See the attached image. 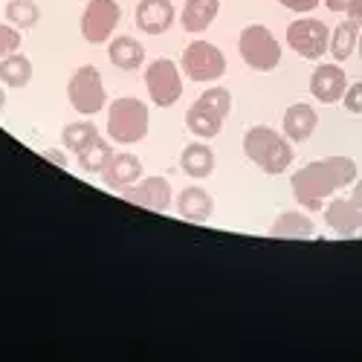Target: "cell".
I'll return each instance as SVG.
<instances>
[{"mask_svg": "<svg viewBox=\"0 0 362 362\" xmlns=\"http://www.w3.org/2000/svg\"><path fill=\"white\" fill-rule=\"evenodd\" d=\"M354 177H356V165L348 157L316 160V163L298 168L293 174V194L305 209L316 212V209L325 203V197H330L337 189L351 186Z\"/></svg>", "mask_w": 362, "mask_h": 362, "instance_id": "1", "label": "cell"}, {"mask_svg": "<svg viewBox=\"0 0 362 362\" xmlns=\"http://www.w3.org/2000/svg\"><path fill=\"white\" fill-rule=\"evenodd\" d=\"M244 151H247V157L267 174H281L293 163V148L287 145V139L281 134H276L273 128H264V125H255L247 131Z\"/></svg>", "mask_w": 362, "mask_h": 362, "instance_id": "2", "label": "cell"}, {"mask_svg": "<svg viewBox=\"0 0 362 362\" xmlns=\"http://www.w3.org/2000/svg\"><path fill=\"white\" fill-rule=\"evenodd\" d=\"M232 110V96L229 90L223 87H212L206 90V93L200 96V102H194L186 113V125L194 136L200 139H209V136H218L221 128H223V119L229 116Z\"/></svg>", "mask_w": 362, "mask_h": 362, "instance_id": "3", "label": "cell"}, {"mask_svg": "<svg viewBox=\"0 0 362 362\" xmlns=\"http://www.w3.org/2000/svg\"><path fill=\"white\" fill-rule=\"evenodd\" d=\"M107 134L113 142H139L148 134V105L134 99V96H122L116 99L107 110Z\"/></svg>", "mask_w": 362, "mask_h": 362, "instance_id": "4", "label": "cell"}, {"mask_svg": "<svg viewBox=\"0 0 362 362\" xmlns=\"http://www.w3.org/2000/svg\"><path fill=\"white\" fill-rule=\"evenodd\" d=\"M238 52L252 70H261V73L279 67V62H281V47L276 41V35L261 23H252L240 33Z\"/></svg>", "mask_w": 362, "mask_h": 362, "instance_id": "5", "label": "cell"}, {"mask_svg": "<svg viewBox=\"0 0 362 362\" xmlns=\"http://www.w3.org/2000/svg\"><path fill=\"white\" fill-rule=\"evenodd\" d=\"M67 96H70V105L81 113V116H93L105 107V84H102V76L93 64H84L73 73L70 84H67Z\"/></svg>", "mask_w": 362, "mask_h": 362, "instance_id": "6", "label": "cell"}, {"mask_svg": "<svg viewBox=\"0 0 362 362\" xmlns=\"http://www.w3.org/2000/svg\"><path fill=\"white\" fill-rule=\"evenodd\" d=\"M145 87H148V96L154 99L157 107H171L180 96H183V78L177 73V64L168 62V58H157L154 64H148Z\"/></svg>", "mask_w": 362, "mask_h": 362, "instance_id": "7", "label": "cell"}, {"mask_svg": "<svg viewBox=\"0 0 362 362\" xmlns=\"http://www.w3.org/2000/svg\"><path fill=\"white\" fill-rule=\"evenodd\" d=\"M226 70V58L223 52L209 44V41H194L186 47L183 52V73L192 78V81H215L221 78Z\"/></svg>", "mask_w": 362, "mask_h": 362, "instance_id": "8", "label": "cell"}, {"mask_svg": "<svg viewBox=\"0 0 362 362\" xmlns=\"http://www.w3.org/2000/svg\"><path fill=\"white\" fill-rule=\"evenodd\" d=\"M287 44L301 58H310V62H316L319 55H325L330 49V33H327V26L322 21L301 18V21H293L287 26Z\"/></svg>", "mask_w": 362, "mask_h": 362, "instance_id": "9", "label": "cell"}, {"mask_svg": "<svg viewBox=\"0 0 362 362\" xmlns=\"http://www.w3.org/2000/svg\"><path fill=\"white\" fill-rule=\"evenodd\" d=\"M122 18L116 0H90L81 15V35L87 44H105Z\"/></svg>", "mask_w": 362, "mask_h": 362, "instance_id": "10", "label": "cell"}, {"mask_svg": "<svg viewBox=\"0 0 362 362\" xmlns=\"http://www.w3.org/2000/svg\"><path fill=\"white\" fill-rule=\"evenodd\" d=\"M125 200H131V203H136L142 209H151V212H168L171 186H168L165 177H148V180H142L139 186H128Z\"/></svg>", "mask_w": 362, "mask_h": 362, "instance_id": "11", "label": "cell"}, {"mask_svg": "<svg viewBox=\"0 0 362 362\" xmlns=\"http://www.w3.org/2000/svg\"><path fill=\"white\" fill-rule=\"evenodd\" d=\"M345 90H348V76L339 64H322L310 76V93L325 105L339 102L345 96Z\"/></svg>", "mask_w": 362, "mask_h": 362, "instance_id": "12", "label": "cell"}, {"mask_svg": "<svg viewBox=\"0 0 362 362\" xmlns=\"http://www.w3.org/2000/svg\"><path fill=\"white\" fill-rule=\"evenodd\" d=\"M325 221L342 238H362V206L354 200H334L325 209Z\"/></svg>", "mask_w": 362, "mask_h": 362, "instance_id": "13", "label": "cell"}, {"mask_svg": "<svg viewBox=\"0 0 362 362\" xmlns=\"http://www.w3.org/2000/svg\"><path fill=\"white\" fill-rule=\"evenodd\" d=\"M174 23L171 0H139L136 6V26L148 35H163Z\"/></svg>", "mask_w": 362, "mask_h": 362, "instance_id": "14", "label": "cell"}, {"mask_svg": "<svg viewBox=\"0 0 362 362\" xmlns=\"http://www.w3.org/2000/svg\"><path fill=\"white\" fill-rule=\"evenodd\" d=\"M102 177L110 189H128L142 177V163L134 154H110L107 165L102 168Z\"/></svg>", "mask_w": 362, "mask_h": 362, "instance_id": "15", "label": "cell"}, {"mask_svg": "<svg viewBox=\"0 0 362 362\" xmlns=\"http://www.w3.org/2000/svg\"><path fill=\"white\" fill-rule=\"evenodd\" d=\"M319 125V116L310 105H293L284 110V136L293 142H305L313 136Z\"/></svg>", "mask_w": 362, "mask_h": 362, "instance_id": "16", "label": "cell"}, {"mask_svg": "<svg viewBox=\"0 0 362 362\" xmlns=\"http://www.w3.org/2000/svg\"><path fill=\"white\" fill-rule=\"evenodd\" d=\"M218 12H221V0H186L180 23H183L186 33H203V29L212 26Z\"/></svg>", "mask_w": 362, "mask_h": 362, "instance_id": "17", "label": "cell"}, {"mask_svg": "<svg viewBox=\"0 0 362 362\" xmlns=\"http://www.w3.org/2000/svg\"><path fill=\"white\" fill-rule=\"evenodd\" d=\"M177 209H180V215H183L186 221L192 223H203L212 218V197H209L203 189H183L177 197Z\"/></svg>", "mask_w": 362, "mask_h": 362, "instance_id": "18", "label": "cell"}, {"mask_svg": "<svg viewBox=\"0 0 362 362\" xmlns=\"http://www.w3.org/2000/svg\"><path fill=\"white\" fill-rule=\"evenodd\" d=\"M110 62L119 67V70H136L142 62H145V49H142V44L136 41V38H131V35H119V38H113L110 41Z\"/></svg>", "mask_w": 362, "mask_h": 362, "instance_id": "19", "label": "cell"}, {"mask_svg": "<svg viewBox=\"0 0 362 362\" xmlns=\"http://www.w3.org/2000/svg\"><path fill=\"white\" fill-rule=\"evenodd\" d=\"M180 165H183V171H186L189 177L203 180V177L212 174V168H215V154L209 151V145L194 142V145H186L183 157H180Z\"/></svg>", "mask_w": 362, "mask_h": 362, "instance_id": "20", "label": "cell"}, {"mask_svg": "<svg viewBox=\"0 0 362 362\" xmlns=\"http://www.w3.org/2000/svg\"><path fill=\"white\" fill-rule=\"evenodd\" d=\"M313 221L298 212H281L279 221L269 226V238H310L313 235Z\"/></svg>", "mask_w": 362, "mask_h": 362, "instance_id": "21", "label": "cell"}, {"mask_svg": "<svg viewBox=\"0 0 362 362\" xmlns=\"http://www.w3.org/2000/svg\"><path fill=\"white\" fill-rule=\"evenodd\" d=\"M29 78H33V64H29L26 55H6L0 58V81H4L6 87H26Z\"/></svg>", "mask_w": 362, "mask_h": 362, "instance_id": "22", "label": "cell"}, {"mask_svg": "<svg viewBox=\"0 0 362 362\" xmlns=\"http://www.w3.org/2000/svg\"><path fill=\"white\" fill-rule=\"evenodd\" d=\"M359 23L354 21H342L337 29H334V35H330V55L337 58V62H345V58L354 52L356 41H359Z\"/></svg>", "mask_w": 362, "mask_h": 362, "instance_id": "23", "label": "cell"}, {"mask_svg": "<svg viewBox=\"0 0 362 362\" xmlns=\"http://www.w3.org/2000/svg\"><path fill=\"white\" fill-rule=\"evenodd\" d=\"M62 139H64V145L73 151V154H81L87 145H93L99 139V131H96L93 122H73V125L64 128Z\"/></svg>", "mask_w": 362, "mask_h": 362, "instance_id": "24", "label": "cell"}, {"mask_svg": "<svg viewBox=\"0 0 362 362\" xmlns=\"http://www.w3.org/2000/svg\"><path fill=\"white\" fill-rule=\"evenodd\" d=\"M4 15H6V21H9L12 26H18V29L35 26L38 18H41V12H38V6L33 4V0H9L6 9H4Z\"/></svg>", "mask_w": 362, "mask_h": 362, "instance_id": "25", "label": "cell"}, {"mask_svg": "<svg viewBox=\"0 0 362 362\" xmlns=\"http://www.w3.org/2000/svg\"><path fill=\"white\" fill-rule=\"evenodd\" d=\"M110 154H113L110 145H107V142L99 136L93 145H87V148L81 151V154H78V165H81L84 171H90V174H96V171H102V168L107 165Z\"/></svg>", "mask_w": 362, "mask_h": 362, "instance_id": "26", "label": "cell"}, {"mask_svg": "<svg viewBox=\"0 0 362 362\" xmlns=\"http://www.w3.org/2000/svg\"><path fill=\"white\" fill-rule=\"evenodd\" d=\"M21 47V33L15 26H0V58L12 55Z\"/></svg>", "mask_w": 362, "mask_h": 362, "instance_id": "27", "label": "cell"}, {"mask_svg": "<svg viewBox=\"0 0 362 362\" xmlns=\"http://www.w3.org/2000/svg\"><path fill=\"white\" fill-rule=\"evenodd\" d=\"M342 102H345V107H348L351 113H362V81H356V84H351V87L345 90Z\"/></svg>", "mask_w": 362, "mask_h": 362, "instance_id": "28", "label": "cell"}, {"mask_svg": "<svg viewBox=\"0 0 362 362\" xmlns=\"http://www.w3.org/2000/svg\"><path fill=\"white\" fill-rule=\"evenodd\" d=\"M279 4L293 9V12H310V9L319 6V0H279Z\"/></svg>", "mask_w": 362, "mask_h": 362, "instance_id": "29", "label": "cell"}, {"mask_svg": "<svg viewBox=\"0 0 362 362\" xmlns=\"http://www.w3.org/2000/svg\"><path fill=\"white\" fill-rule=\"evenodd\" d=\"M354 0H327V9L330 12H348Z\"/></svg>", "mask_w": 362, "mask_h": 362, "instance_id": "30", "label": "cell"}, {"mask_svg": "<svg viewBox=\"0 0 362 362\" xmlns=\"http://www.w3.org/2000/svg\"><path fill=\"white\" fill-rule=\"evenodd\" d=\"M348 15H351L354 23H362V0H354L351 9H348Z\"/></svg>", "mask_w": 362, "mask_h": 362, "instance_id": "31", "label": "cell"}, {"mask_svg": "<svg viewBox=\"0 0 362 362\" xmlns=\"http://www.w3.org/2000/svg\"><path fill=\"white\" fill-rule=\"evenodd\" d=\"M47 160H52V163H58V165H67V160H64V154H55V151H47Z\"/></svg>", "mask_w": 362, "mask_h": 362, "instance_id": "32", "label": "cell"}, {"mask_svg": "<svg viewBox=\"0 0 362 362\" xmlns=\"http://www.w3.org/2000/svg\"><path fill=\"white\" fill-rule=\"evenodd\" d=\"M351 200H354L356 206H362V183H356V186H354V192H351Z\"/></svg>", "mask_w": 362, "mask_h": 362, "instance_id": "33", "label": "cell"}, {"mask_svg": "<svg viewBox=\"0 0 362 362\" xmlns=\"http://www.w3.org/2000/svg\"><path fill=\"white\" fill-rule=\"evenodd\" d=\"M4 102H6V96H4V87H0V107H4Z\"/></svg>", "mask_w": 362, "mask_h": 362, "instance_id": "34", "label": "cell"}, {"mask_svg": "<svg viewBox=\"0 0 362 362\" xmlns=\"http://www.w3.org/2000/svg\"><path fill=\"white\" fill-rule=\"evenodd\" d=\"M356 47H359V55H362V35H359V41H356Z\"/></svg>", "mask_w": 362, "mask_h": 362, "instance_id": "35", "label": "cell"}]
</instances>
